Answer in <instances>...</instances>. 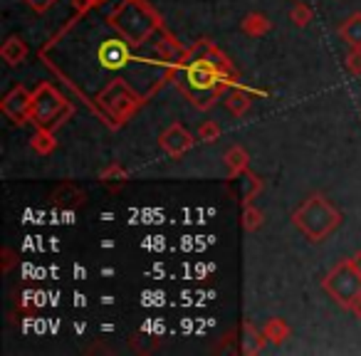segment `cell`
<instances>
[{"label": "cell", "mask_w": 361, "mask_h": 356, "mask_svg": "<svg viewBox=\"0 0 361 356\" xmlns=\"http://www.w3.org/2000/svg\"><path fill=\"white\" fill-rule=\"evenodd\" d=\"M111 25L121 32V37H124L126 42L139 45L151 32H156L159 20H156L154 11H151L146 3H141V0H126L124 6H119L114 11Z\"/></svg>", "instance_id": "obj_2"}, {"label": "cell", "mask_w": 361, "mask_h": 356, "mask_svg": "<svg viewBox=\"0 0 361 356\" xmlns=\"http://www.w3.org/2000/svg\"><path fill=\"white\" fill-rule=\"evenodd\" d=\"M349 312H351V314L356 317V319H361V297H359V300L354 302V305L349 307Z\"/></svg>", "instance_id": "obj_26"}, {"label": "cell", "mask_w": 361, "mask_h": 356, "mask_svg": "<svg viewBox=\"0 0 361 356\" xmlns=\"http://www.w3.org/2000/svg\"><path fill=\"white\" fill-rule=\"evenodd\" d=\"M30 146L35 154L50 156L52 151L57 149V139H55V134H52V129H37L30 139Z\"/></svg>", "instance_id": "obj_18"}, {"label": "cell", "mask_w": 361, "mask_h": 356, "mask_svg": "<svg viewBox=\"0 0 361 356\" xmlns=\"http://www.w3.org/2000/svg\"><path fill=\"white\" fill-rule=\"evenodd\" d=\"M23 3H25L32 13H37V16H45V13H50L52 8H55L57 0H23Z\"/></svg>", "instance_id": "obj_24"}, {"label": "cell", "mask_w": 361, "mask_h": 356, "mask_svg": "<svg viewBox=\"0 0 361 356\" xmlns=\"http://www.w3.org/2000/svg\"><path fill=\"white\" fill-rule=\"evenodd\" d=\"M240 221L247 233H257L262 228V223H265V216H262V211L255 206V203H245V206H243Z\"/></svg>", "instance_id": "obj_20"}, {"label": "cell", "mask_w": 361, "mask_h": 356, "mask_svg": "<svg viewBox=\"0 0 361 356\" xmlns=\"http://www.w3.org/2000/svg\"><path fill=\"white\" fill-rule=\"evenodd\" d=\"M159 144H161V149H164L169 156H173V159H180V156H186L188 151L193 149L196 139H193V134L186 129V126L171 124L169 129L161 131Z\"/></svg>", "instance_id": "obj_8"}, {"label": "cell", "mask_w": 361, "mask_h": 356, "mask_svg": "<svg viewBox=\"0 0 361 356\" xmlns=\"http://www.w3.org/2000/svg\"><path fill=\"white\" fill-rule=\"evenodd\" d=\"M292 223L300 233H305L307 240L322 243L326 235L339 228L341 213L336 211V206H331V201L322 193H312L300 208H295L292 213Z\"/></svg>", "instance_id": "obj_1"}, {"label": "cell", "mask_w": 361, "mask_h": 356, "mask_svg": "<svg viewBox=\"0 0 361 356\" xmlns=\"http://www.w3.org/2000/svg\"><path fill=\"white\" fill-rule=\"evenodd\" d=\"M198 139H201L203 144H213V141L221 139V126H218V121H203V124L198 126Z\"/></svg>", "instance_id": "obj_22"}, {"label": "cell", "mask_w": 361, "mask_h": 356, "mask_svg": "<svg viewBox=\"0 0 361 356\" xmlns=\"http://www.w3.org/2000/svg\"><path fill=\"white\" fill-rule=\"evenodd\" d=\"M70 114L72 106L65 102V97L50 82H40V87L32 92V121L37 129H55Z\"/></svg>", "instance_id": "obj_3"}, {"label": "cell", "mask_w": 361, "mask_h": 356, "mask_svg": "<svg viewBox=\"0 0 361 356\" xmlns=\"http://www.w3.org/2000/svg\"><path fill=\"white\" fill-rule=\"evenodd\" d=\"M262 183L260 178H257L255 173H250V171H240V173H233L231 181H228V193H231L233 198H235L238 203H252V198L260 193Z\"/></svg>", "instance_id": "obj_9"}, {"label": "cell", "mask_w": 361, "mask_h": 356, "mask_svg": "<svg viewBox=\"0 0 361 356\" xmlns=\"http://www.w3.org/2000/svg\"><path fill=\"white\" fill-rule=\"evenodd\" d=\"M349 260H351V265H354V270L361 275V250H359V252H354V255H351Z\"/></svg>", "instance_id": "obj_25"}, {"label": "cell", "mask_w": 361, "mask_h": 356, "mask_svg": "<svg viewBox=\"0 0 361 356\" xmlns=\"http://www.w3.org/2000/svg\"><path fill=\"white\" fill-rule=\"evenodd\" d=\"M99 181L104 183V186H109V188H119V186H124V183L129 181V171H126L124 166H119V164H109L106 168L99 171Z\"/></svg>", "instance_id": "obj_19"}, {"label": "cell", "mask_w": 361, "mask_h": 356, "mask_svg": "<svg viewBox=\"0 0 361 356\" xmlns=\"http://www.w3.org/2000/svg\"><path fill=\"white\" fill-rule=\"evenodd\" d=\"M240 30L245 32L247 37H262L272 30V23H270V18L262 16V13H247L240 23Z\"/></svg>", "instance_id": "obj_12"}, {"label": "cell", "mask_w": 361, "mask_h": 356, "mask_svg": "<svg viewBox=\"0 0 361 356\" xmlns=\"http://www.w3.org/2000/svg\"><path fill=\"white\" fill-rule=\"evenodd\" d=\"M262 334H265V339L270 341V344L280 346L292 336V326L287 324L285 319H280V317H272V319H267L265 326H262Z\"/></svg>", "instance_id": "obj_11"}, {"label": "cell", "mask_w": 361, "mask_h": 356, "mask_svg": "<svg viewBox=\"0 0 361 356\" xmlns=\"http://www.w3.org/2000/svg\"><path fill=\"white\" fill-rule=\"evenodd\" d=\"M27 55H30V47H27V42L23 40V37H18V35L8 37V40L3 42V47H0V57H3V62H6V65H11V67L25 62Z\"/></svg>", "instance_id": "obj_10"}, {"label": "cell", "mask_w": 361, "mask_h": 356, "mask_svg": "<svg viewBox=\"0 0 361 356\" xmlns=\"http://www.w3.org/2000/svg\"><path fill=\"white\" fill-rule=\"evenodd\" d=\"M339 37L349 47H361V13H354V16H349L341 23Z\"/></svg>", "instance_id": "obj_13"}, {"label": "cell", "mask_w": 361, "mask_h": 356, "mask_svg": "<svg viewBox=\"0 0 361 356\" xmlns=\"http://www.w3.org/2000/svg\"><path fill=\"white\" fill-rule=\"evenodd\" d=\"M226 106L231 109V114L235 116H245L247 111H250L252 102H250V94H247L245 90H240V87H235V90L228 92L226 97Z\"/></svg>", "instance_id": "obj_16"}, {"label": "cell", "mask_w": 361, "mask_h": 356, "mask_svg": "<svg viewBox=\"0 0 361 356\" xmlns=\"http://www.w3.org/2000/svg\"><path fill=\"white\" fill-rule=\"evenodd\" d=\"M265 344H267L265 334L257 331L250 321H245L243 324V354H260L265 349Z\"/></svg>", "instance_id": "obj_14"}, {"label": "cell", "mask_w": 361, "mask_h": 356, "mask_svg": "<svg viewBox=\"0 0 361 356\" xmlns=\"http://www.w3.org/2000/svg\"><path fill=\"white\" fill-rule=\"evenodd\" d=\"M314 18V11H312L307 3H295V8L290 11V20L295 23L297 27H307Z\"/></svg>", "instance_id": "obj_21"}, {"label": "cell", "mask_w": 361, "mask_h": 356, "mask_svg": "<svg viewBox=\"0 0 361 356\" xmlns=\"http://www.w3.org/2000/svg\"><path fill=\"white\" fill-rule=\"evenodd\" d=\"M0 111L13 119L16 124H25L27 119H32V92L25 87H13L3 102H0Z\"/></svg>", "instance_id": "obj_7"}, {"label": "cell", "mask_w": 361, "mask_h": 356, "mask_svg": "<svg viewBox=\"0 0 361 356\" xmlns=\"http://www.w3.org/2000/svg\"><path fill=\"white\" fill-rule=\"evenodd\" d=\"M94 3H102V0H82V8H87V6H94Z\"/></svg>", "instance_id": "obj_27"}, {"label": "cell", "mask_w": 361, "mask_h": 356, "mask_svg": "<svg viewBox=\"0 0 361 356\" xmlns=\"http://www.w3.org/2000/svg\"><path fill=\"white\" fill-rule=\"evenodd\" d=\"M344 67L351 75H356V77L361 75V47H351L349 55L344 57Z\"/></svg>", "instance_id": "obj_23"}, {"label": "cell", "mask_w": 361, "mask_h": 356, "mask_svg": "<svg viewBox=\"0 0 361 356\" xmlns=\"http://www.w3.org/2000/svg\"><path fill=\"white\" fill-rule=\"evenodd\" d=\"M99 57L106 67H119L126 62V45L121 40H109L99 50Z\"/></svg>", "instance_id": "obj_15"}, {"label": "cell", "mask_w": 361, "mask_h": 356, "mask_svg": "<svg viewBox=\"0 0 361 356\" xmlns=\"http://www.w3.org/2000/svg\"><path fill=\"white\" fill-rule=\"evenodd\" d=\"M322 287H324V292L336 302V305L349 309V307L361 297V275L354 270L351 260L346 257V260H339L329 272H326L324 280H322Z\"/></svg>", "instance_id": "obj_4"}, {"label": "cell", "mask_w": 361, "mask_h": 356, "mask_svg": "<svg viewBox=\"0 0 361 356\" xmlns=\"http://www.w3.org/2000/svg\"><path fill=\"white\" fill-rule=\"evenodd\" d=\"M223 161H226L228 171L233 173H240V171H245L247 166H250V154H247L243 146H231V149L223 154Z\"/></svg>", "instance_id": "obj_17"}, {"label": "cell", "mask_w": 361, "mask_h": 356, "mask_svg": "<svg viewBox=\"0 0 361 356\" xmlns=\"http://www.w3.org/2000/svg\"><path fill=\"white\" fill-rule=\"evenodd\" d=\"M99 104L111 119L121 124V121L129 119V116L139 109V97L134 94V90H131L126 82H111L99 94Z\"/></svg>", "instance_id": "obj_5"}, {"label": "cell", "mask_w": 361, "mask_h": 356, "mask_svg": "<svg viewBox=\"0 0 361 356\" xmlns=\"http://www.w3.org/2000/svg\"><path fill=\"white\" fill-rule=\"evenodd\" d=\"M221 70L216 67V62L211 60H196L186 67V82L188 90L198 92V94H208L213 99L216 92L221 90Z\"/></svg>", "instance_id": "obj_6"}]
</instances>
